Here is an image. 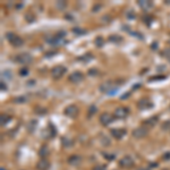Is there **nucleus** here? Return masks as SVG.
Returning a JSON list of instances; mask_svg holds the SVG:
<instances>
[{
	"mask_svg": "<svg viewBox=\"0 0 170 170\" xmlns=\"http://www.w3.org/2000/svg\"><path fill=\"white\" fill-rule=\"evenodd\" d=\"M15 60L17 61L18 63H20V65H28V63H32V56L30 55V53H20V55L16 56Z\"/></svg>",
	"mask_w": 170,
	"mask_h": 170,
	"instance_id": "20e7f679",
	"label": "nucleus"
},
{
	"mask_svg": "<svg viewBox=\"0 0 170 170\" xmlns=\"http://www.w3.org/2000/svg\"><path fill=\"white\" fill-rule=\"evenodd\" d=\"M67 162L69 163L71 166H78V165H81V162H82V157L78 154H73L67 159Z\"/></svg>",
	"mask_w": 170,
	"mask_h": 170,
	"instance_id": "ddd939ff",
	"label": "nucleus"
},
{
	"mask_svg": "<svg viewBox=\"0 0 170 170\" xmlns=\"http://www.w3.org/2000/svg\"><path fill=\"white\" fill-rule=\"evenodd\" d=\"M170 128V121H166V123L162 124V129L163 131H167Z\"/></svg>",
	"mask_w": 170,
	"mask_h": 170,
	"instance_id": "4c0bfd02",
	"label": "nucleus"
},
{
	"mask_svg": "<svg viewBox=\"0 0 170 170\" xmlns=\"http://www.w3.org/2000/svg\"><path fill=\"white\" fill-rule=\"evenodd\" d=\"M25 101H26L25 96H18V98H15V100H14V102L16 103H24Z\"/></svg>",
	"mask_w": 170,
	"mask_h": 170,
	"instance_id": "2f4dec72",
	"label": "nucleus"
},
{
	"mask_svg": "<svg viewBox=\"0 0 170 170\" xmlns=\"http://www.w3.org/2000/svg\"><path fill=\"white\" fill-rule=\"evenodd\" d=\"M129 114V110L125 107H118L114 112V117L117 119H125Z\"/></svg>",
	"mask_w": 170,
	"mask_h": 170,
	"instance_id": "0eeeda50",
	"label": "nucleus"
},
{
	"mask_svg": "<svg viewBox=\"0 0 170 170\" xmlns=\"http://www.w3.org/2000/svg\"><path fill=\"white\" fill-rule=\"evenodd\" d=\"M63 114H65V116L69 117V118H75L76 116L78 115V108L76 107L75 104H71V106L66 107Z\"/></svg>",
	"mask_w": 170,
	"mask_h": 170,
	"instance_id": "6e6552de",
	"label": "nucleus"
},
{
	"mask_svg": "<svg viewBox=\"0 0 170 170\" xmlns=\"http://www.w3.org/2000/svg\"><path fill=\"white\" fill-rule=\"evenodd\" d=\"M0 86H1V91L2 92L7 91V85H6L4 82H1V83H0Z\"/></svg>",
	"mask_w": 170,
	"mask_h": 170,
	"instance_id": "a19ab883",
	"label": "nucleus"
},
{
	"mask_svg": "<svg viewBox=\"0 0 170 170\" xmlns=\"http://www.w3.org/2000/svg\"><path fill=\"white\" fill-rule=\"evenodd\" d=\"M100 141H101V143H102L104 146H107V145L110 144V141H109V139H108L107 136H102V137L100 139Z\"/></svg>",
	"mask_w": 170,
	"mask_h": 170,
	"instance_id": "c85d7f7f",
	"label": "nucleus"
},
{
	"mask_svg": "<svg viewBox=\"0 0 170 170\" xmlns=\"http://www.w3.org/2000/svg\"><path fill=\"white\" fill-rule=\"evenodd\" d=\"M100 91L104 93V94H116L117 91H118V85L115 82H112V81H107V82H104V83L100 85Z\"/></svg>",
	"mask_w": 170,
	"mask_h": 170,
	"instance_id": "f257e3e1",
	"label": "nucleus"
},
{
	"mask_svg": "<svg viewBox=\"0 0 170 170\" xmlns=\"http://www.w3.org/2000/svg\"><path fill=\"white\" fill-rule=\"evenodd\" d=\"M94 44H95V47L102 48L103 45H104V39H103L102 36H96L94 40Z\"/></svg>",
	"mask_w": 170,
	"mask_h": 170,
	"instance_id": "4be33fe9",
	"label": "nucleus"
},
{
	"mask_svg": "<svg viewBox=\"0 0 170 170\" xmlns=\"http://www.w3.org/2000/svg\"><path fill=\"white\" fill-rule=\"evenodd\" d=\"M66 6H67V2L63 1V0H61V1H57V2H56V7L58 8L59 10H63V9L66 8Z\"/></svg>",
	"mask_w": 170,
	"mask_h": 170,
	"instance_id": "393cba45",
	"label": "nucleus"
},
{
	"mask_svg": "<svg viewBox=\"0 0 170 170\" xmlns=\"http://www.w3.org/2000/svg\"><path fill=\"white\" fill-rule=\"evenodd\" d=\"M110 18H111V17L109 15H106V16H103L102 18H101V22H102L103 24H108V23H110V20H111Z\"/></svg>",
	"mask_w": 170,
	"mask_h": 170,
	"instance_id": "c756f323",
	"label": "nucleus"
},
{
	"mask_svg": "<svg viewBox=\"0 0 170 170\" xmlns=\"http://www.w3.org/2000/svg\"><path fill=\"white\" fill-rule=\"evenodd\" d=\"M127 16H128V17H129V18H131V17H132V18H135V13L134 12H129V13H128V14H127Z\"/></svg>",
	"mask_w": 170,
	"mask_h": 170,
	"instance_id": "c03bdc74",
	"label": "nucleus"
},
{
	"mask_svg": "<svg viewBox=\"0 0 170 170\" xmlns=\"http://www.w3.org/2000/svg\"><path fill=\"white\" fill-rule=\"evenodd\" d=\"M139 170H147V169H144V168H141V169H139Z\"/></svg>",
	"mask_w": 170,
	"mask_h": 170,
	"instance_id": "8fccbe9b",
	"label": "nucleus"
},
{
	"mask_svg": "<svg viewBox=\"0 0 170 170\" xmlns=\"http://www.w3.org/2000/svg\"><path fill=\"white\" fill-rule=\"evenodd\" d=\"M28 73H30V71H28L27 68L24 67V68H22V69L20 71V76H27V75H28Z\"/></svg>",
	"mask_w": 170,
	"mask_h": 170,
	"instance_id": "7c9ffc66",
	"label": "nucleus"
},
{
	"mask_svg": "<svg viewBox=\"0 0 170 170\" xmlns=\"http://www.w3.org/2000/svg\"><path fill=\"white\" fill-rule=\"evenodd\" d=\"M6 36H7V40L9 41V43L12 44L13 47L20 48L23 45L24 43L23 39L20 38L18 35H16V34H14V33H12V32H8L7 34H6Z\"/></svg>",
	"mask_w": 170,
	"mask_h": 170,
	"instance_id": "f03ea898",
	"label": "nucleus"
},
{
	"mask_svg": "<svg viewBox=\"0 0 170 170\" xmlns=\"http://www.w3.org/2000/svg\"><path fill=\"white\" fill-rule=\"evenodd\" d=\"M89 75L90 76H96L98 75V71H96L95 68H92V69L89 71Z\"/></svg>",
	"mask_w": 170,
	"mask_h": 170,
	"instance_id": "f704fd0d",
	"label": "nucleus"
},
{
	"mask_svg": "<svg viewBox=\"0 0 170 170\" xmlns=\"http://www.w3.org/2000/svg\"><path fill=\"white\" fill-rule=\"evenodd\" d=\"M2 76H6V77H8V78H12V75H10V71H2Z\"/></svg>",
	"mask_w": 170,
	"mask_h": 170,
	"instance_id": "ea45409f",
	"label": "nucleus"
},
{
	"mask_svg": "<svg viewBox=\"0 0 170 170\" xmlns=\"http://www.w3.org/2000/svg\"><path fill=\"white\" fill-rule=\"evenodd\" d=\"M55 135H56V131L53 129V127H52V126H51V128L49 127V128H47V129L43 132L44 139H52Z\"/></svg>",
	"mask_w": 170,
	"mask_h": 170,
	"instance_id": "6ab92c4d",
	"label": "nucleus"
},
{
	"mask_svg": "<svg viewBox=\"0 0 170 170\" xmlns=\"http://www.w3.org/2000/svg\"><path fill=\"white\" fill-rule=\"evenodd\" d=\"M158 119H159L158 116H153V117L147 118L146 120H144V121H143V125H144V127L146 126V128L153 127V126H155V125H157V123H158Z\"/></svg>",
	"mask_w": 170,
	"mask_h": 170,
	"instance_id": "4468645a",
	"label": "nucleus"
},
{
	"mask_svg": "<svg viewBox=\"0 0 170 170\" xmlns=\"http://www.w3.org/2000/svg\"><path fill=\"white\" fill-rule=\"evenodd\" d=\"M114 118H115V117L111 115V114L104 112V114H102V115L100 116V123H101V125H103V126H108L109 124H111L114 121Z\"/></svg>",
	"mask_w": 170,
	"mask_h": 170,
	"instance_id": "9d476101",
	"label": "nucleus"
},
{
	"mask_svg": "<svg viewBox=\"0 0 170 170\" xmlns=\"http://www.w3.org/2000/svg\"><path fill=\"white\" fill-rule=\"evenodd\" d=\"M103 157L107 159V160H114V159H115V155L109 154V153H103Z\"/></svg>",
	"mask_w": 170,
	"mask_h": 170,
	"instance_id": "c9c22d12",
	"label": "nucleus"
},
{
	"mask_svg": "<svg viewBox=\"0 0 170 170\" xmlns=\"http://www.w3.org/2000/svg\"><path fill=\"white\" fill-rule=\"evenodd\" d=\"M163 159H165V160H167V159H170V152L166 153V154H165V157H163Z\"/></svg>",
	"mask_w": 170,
	"mask_h": 170,
	"instance_id": "de8ad7c7",
	"label": "nucleus"
},
{
	"mask_svg": "<svg viewBox=\"0 0 170 170\" xmlns=\"http://www.w3.org/2000/svg\"><path fill=\"white\" fill-rule=\"evenodd\" d=\"M93 57H92V55L91 53H87V55H84V56H82V57H79V60H83V61H90V60L92 59Z\"/></svg>",
	"mask_w": 170,
	"mask_h": 170,
	"instance_id": "bb28decb",
	"label": "nucleus"
},
{
	"mask_svg": "<svg viewBox=\"0 0 170 170\" xmlns=\"http://www.w3.org/2000/svg\"><path fill=\"white\" fill-rule=\"evenodd\" d=\"M61 144H63V147H71L73 144H74V141L71 139V137H67V136H63L61 137Z\"/></svg>",
	"mask_w": 170,
	"mask_h": 170,
	"instance_id": "f3484780",
	"label": "nucleus"
},
{
	"mask_svg": "<svg viewBox=\"0 0 170 170\" xmlns=\"http://www.w3.org/2000/svg\"><path fill=\"white\" fill-rule=\"evenodd\" d=\"M162 56L163 57H166V58H168V59H170V48H167V49L163 50Z\"/></svg>",
	"mask_w": 170,
	"mask_h": 170,
	"instance_id": "72a5a7b5",
	"label": "nucleus"
},
{
	"mask_svg": "<svg viewBox=\"0 0 170 170\" xmlns=\"http://www.w3.org/2000/svg\"><path fill=\"white\" fill-rule=\"evenodd\" d=\"M129 33L135 36H137V39H143V35L141 34V33H137V32H129Z\"/></svg>",
	"mask_w": 170,
	"mask_h": 170,
	"instance_id": "58836bf2",
	"label": "nucleus"
},
{
	"mask_svg": "<svg viewBox=\"0 0 170 170\" xmlns=\"http://www.w3.org/2000/svg\"><path fill=\"white\" fill-rule=\"evenodd\" d=\"M166 77L165 76H155V77H152V78H150L149 81H154V79H165Z\"/></svg>",
	"mask_w": 170,
	"mask_h": 170,
	"instance_id": "79ce46f5",
	"label": "nucleus"
},
{
	"mask_svg": "<svg viewBox=\"0 0 170 170\" xmlns=\"http://www.w3.org/2000/svg\"><path fill=\"white\" fill-rule=\"evenodd\" d=\"M109 41L112 42V43H116V44H119L123 42V38L119 35H110L109 36Z\"/></svg>",
	"mask_w": 170,
	"mask_h": 170,
	"instance_id": "412c9836",
	"label": "nucleus"
},
{
	"mask_svg": "<svg viewBox=\"0 0 170 170\" xmlns=\"http://www.w3.org/2000/svg\"><path fill=\"white\" fill-rule=\"evenodd\" d=\"M92 170H106V166H102V165H96L95 167H93Z\"/></svg>",
	"mask_w": 170,
	"mask_h": 170,
	"instance_id": "e433bc0d",
	"label": "nucleus"
},
{
	"mask_svg": "<svg viewBox=\"0 0 170 170\" xmlns=\"http://www.w3.org/2000/svg\"><path fill=\"white\" fill-rule=\"evenodd\" d=\"M152 49H153V50H155V49H157V42H154V43L152 44Z\"/></svg>",
	"mask_w": 170,
	"mask_h": 170,
	"instance_id": "09e8293b",
	"label": "nucleus"
},
{
	"mask_svg": "<svg viewBox=\"0 0 170 170\" xmlns=\"http://www.w3.org/2000/svg\"><path fill=\"white\" fill-rule=\"evenodd\" d=\"M95 112H96V107L95 106H91L90 109H89V117H92V115L95 114Z\"/></svg>",
	"mask_w": 170,
	"mask_h": 170,
	"instance_id": "473e14b6",
	"label": "nucleus"
},
{
	"mask_svg": "<svg viewBox=\"0 0 170 170\" xmlns=\"http://www.w3.org/2000/svg\"><path fill=\"white\" fill-rule=\"evenodd\" d=\"M25 20H26L27 23H34L35 22V17H34V15H32V13H27L25 15Z\"/></svg>",
	"mask_w": 170,
	"mask_h": 170,
	"instance_id": "a878e982",
	"label": "nucleus"
},
{
	"mask_svg": "<svg viewBox=\"0 0 170 170\" xmlns=\"http://www.w3.org/2000/svg\"><path fill=\"white\" fill-rule=\"evenodd\" d=\"M68 79H69V82H71V83L78 84L84 79V75L81 71H74V73H71V75L68 76Z\"/></svg>",
	"mask_w": 170,
	"mask_h": 170,
	"instance_id": "1a4fd4ad",
	"label": "nucleus"
},
{
	"mask_svg": "<svg viewBox=\"0 0 170 170\" xmlns=\"http://www.w3.org/2000/svg\"><path fill=\"white\" fill-rule=\"evenodd\" d=\"M71 31H73V33L76 34V35H83V34H86V31L83 30V28H81V27H74Z\"/></svg>",
	"mask_w": 170,
	"mask_h": 170,
	"instance_id": "b1692460",
	"label": "nucleus"
},
{
	"mask_svg": "<svg viewBox=\"0 0 170 170\" xmlns=\"http://www.w3.org/2000/svg\"><path fill=\"white\" fill-rule=\"evenodd\" d=\"M66 71H67V68L65 67V66H61V65H59V66H56V67L52 68V71H51L52 78L53 79L61 78V77L66 74Z\"/></svg>",
	"mask_w": 170,
	"mask_h": 170,
	"instance_id": "7ed1b4c3",
	"label": "nucleus"
},
{
	"mask_svg": "<svg viewBox=\"0 0 170 170\" xmlns=\"http://www.w3.org/2000/svg\"><path fill=\"white\" fill-rule=\"evenodd\" d=\"M35 114H38V115H45V114H47V110L42 107H36L35 108Z\"/></svg>",
	"mask_w": 170,
	"mask_h": 170,
	"instance_id": "cd10ccee",
	"label": "nucleus"
},
{
	"mask_svg": "<svg viewBox=\"0 0 170 170\" xmlns=\"http://www.w3.org/2000/svg\"><path fill=\"white\" fill-rule=\"evenodd\" d=\"M27 131L28 133H33V132L36 129V127H38V121H36L35 119H32V120H30L27 124Z\"/></svg>",
	"mask_w": 170,
	"mask_h": 170,
	"instance_id": "aec40b11",
	"label": "nucleus"
},
{
	"mask_svg": "<svg viewBox=\"0 0 170 170\" xmlns=\"http://www.w3.org/2000/svg\"><path fill=\"white\" fill-rule=\"evenodd\" d=\"M110 133L116 139H121L126 135L127 131L125 128H115V129H111Z\"/></svg>",
	"mask_w": 170,
	"mask_h": 170,
	"instance_id": "f8f14e48",
	"label": "nucleus"
},
{
	"mask_svg": "<svg viewBox=\"0 0 170 170\" xmlns=\"http://www.w3.org/2000/svg\"><path fill=\"white\" fill-rule=\"evenodd\" d=\"M169 43H170V40H169Z\"/></svg>",
	"mask_w": 170,
	"mask_h": 170,
	"instance_id": "603ef678",
	"label": "nucleus"
},
{
	"mask_svg": "<svg viewBox=\"0 0 170 170\" xmlns=\"http://www.w3.org/2000/svg\"><path fill=\"white\" fill-rule=\"evenodd\" d=\"M36 168H38V170H48L50 168V162L47 159H41L36 165Z\"/></svg>",
	"mask_w": 170,
	"mask_h": 170,
	"instance_id": "dca6fc26",
	"label": "nucleus"
},
{
	"mask_svg": "<svg viewBox=\"0 0 170 170\" xmlns=\"http://www.w3.org/2000/svg\"><path fill=\"white\" fill-rule=\"evenodd\" d=\"M152 107H153V103L147 99H142L137 102V108L139 110H147V109H150Z\"/></svg>",
	"mask_w": 170,
	"mask_h": 170,
	"instance_id": "9b49d317",
	"label": "nucleus"
},
{
	"mask_svg": "<svg viewBox=\"0 0 170 170\" xmlns=\"http://www.w3.org/2000/svg\"><path fill=\"white\" fill-rule=\"evenodd\" d=\"M137 5L142 8L143 10H149L153 7V2L150 0H139V1H137Z\"/></svg>",
	"mask_w": 170,
	"mask_h": 170,
	"instance_id": "2eb2a0df",
	"label": "nucleus"
},
{
	"mask_svg": "<svg viewBox=\"0 0 170 170\" xmlns=\"http://www.w3.org/2000/svg\"><path fill=\"white\" fill-rule=\"evenodd\" d=\"M1 170H6V169H4V168H1Z\"/></svg>",
	"mask_w": 170,
	"mask_h": 170,
	"instance_id": "3c124183",
	"label": "nucleus"
},
{
	"mask_svg": "<svg viewBox=\"0 0 170 170\" xmlns=\"http://www.w3.org/2000/svg\"><path fill=\"white\" fill-rule=\"evenodd\" d=\"M49 154H50V150H49V147H48L47 145H42L41 149L39 150V155L42 159H47V157Z\"/></svg>",
	"mask_w": 170,
	"mask_h": 170,
	"instance_id": "a211bd4d",
	"label": "nucleus"
},
{
	"mask_svg": "<svg viewBox=\"0 0 170 170\" xmlns=\"http://www.w3.org/2000/svg\"><path fill=\"white\" fill-rule=\"evenodd\" d=\"M129 95H131V92H127L125 95H121V99H126L127 96H129Z\"/></svg>",
	"mask_w": 170,
	"mask_h": 170,
	"instance_id": "49530a36",
	"label": "nucleus"
},
{
	"mask_svg": "<svg viewBox=\"0 0 170 170\" xmlns=\"http://www.w3.org/2000/svg\"><path fill=\"white\" fill-rule=\"evenodd\" d=\"M56 53H57V51H50V52H47V53H45V57H48V58H49V57H52V56L56 55Z\"/></svg>",
	"mask_w": 170,
	"mask_h": 170,
	"instance_id": "37998d69",
	"label": "nucleus"
},
{
	"mask_svg": "<svg viewBox=\"0 0 170 170\" xmlns=\"http://www.w3.org/2000/svg\"><path fill=\"white\" fill-rule=\"evenodd\" d=\"M10 121V117L7 115H1V119H0V123H1V126L4 127L6 126L8 123Z\"/></svg>",
	"mask_w": 170,
	"mask_h": 170,
	"instance_id": "5701e85b",
	"label": "nucleus"
},
{
	"mask_svg": "<svg viewBox=\"0 0 170 170\" xmlns=\"http://www.w3.org/2000/svg\"><path fill=\"white\" fill-rule=\"evenodd\" d=\"M147 134H149V131H147L146 127H144V126L137 127V128H135L134 131H133V136H134V139H144L145 136H147Z\"/></svg>",
	"mask_w": 170,
	"mask_h": 170,
	"instance_id": "39448f33",
	"label": "nucleus"
},
{
	"mask_svg": "<svg viewBox=\"0 0 170 170\" xmlns=\"http://www.w3.org/2000/svg\"><path fill=\"white\" fill-rule=\"evenodd\" d=\"M119 166L124 168V169H129L134 166V160L129 155H125L124 158H121L119 160Z\"/></svg>",
	"mask_w": 170,
	"mask_h": 170,
	"instance_id": "423d86ee",
	"label": "nucleus"
},
{
	"mask_svg": "<svg viewBox=\"0 0 170 170\" xmlns=\"http://www.w3.org/2000/svg\"><path fill=\"white\" fill-rule=\"evenodd\" d=\"M34 84H35V81H28V82H27V85H28V86H31V85L33 86Z\"/></svg>",
	"mask_w": 170,
	"mask_h": 170,
	"instance_id": "a18cd8bd",
	"label": "nucleus"
}]
</instances>
